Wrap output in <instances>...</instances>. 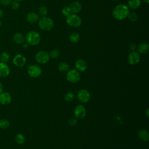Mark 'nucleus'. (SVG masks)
Masks as SVG:
<instances>
[{"label": "nucleus", "mask_w": 149, "mask_h": 149, "mask_svg": "<svg viewBox=\"0 0 149 149\" xmlns=\"http://www.w3.org/2000/svg\"><path fill=\"white\" fill-rule=\"evenodd\" d=\"M129 13L130 10L127 6L125 4H119L113 9L112 16L116 20H122L127 17Z\"/></svg>", "instance_id": "1"}, {"label": "nucleus", "mask_w": 149, "mask_h": 149, "mask_svg": "<svg viewBox=\"0 0 149 149\" xmlns=\"http://www.w3.org/2000/svg\"><path fill=\"white\" fill-rule=\"evenodd\" d=\"M41 37L40 34L35 31H30L28 32L26 36V41L27 43L30 45H36L40 42Z\"/></svg>", "instance_id": "2"}, {"label": "nucleus", "mask_w": 149, "mask_h": 149, "mask_svg": "<svg viewBox=\"0 0 149 149\" xmlns=\"http://www.w3.org/2000/svg\"><path fill=\"white\" fill-rule=\"evenodd\" d=\"M38 26L42 30L48 31L53 28L54 22L48 17L43 16L38 20Z\"/></svg>", "instance_id": "3"}, {"label": "nucleus", "mask_w": 149, "mask_h": 149, "mask_svg": "<svg viewBox=\"0 0 149 149\" xmlns=\"http://www.w3.org/2000/svg\"><path fill=\"white\" fill-rule=\"evenodd\" d=\"M81 79L80 73L76 69H69L66 73V79L71 83H78Z\"/></svg>", "instance_id": "4"}, {"label": "nucleus", "mask_w": 149, "mask_h": 149, "mask_svg": "<svg viewBox=\"0 0 149 149\" xmlns=\"http://www.w3.org/2000/svg\"><path fill=\"white\" fill-rule=\"evenodd\" d=\"M66 22L69 26L73 27H79L81 24V18L74 13H71L70 15L67 16Z\"/></svg>", "instance_id": "5"}, {"label": "nucleus", "mask_w": 149, "mask_h": 149, "mask_svg": "<svg viewBox=\"0 0 149 149\" xmlns=\"http://www.w3.org/2000/svg\"><path fill=\"white\" fill-rule=\"evenodd\" d=\"M27 72L31 77L37 78L41 74L42 70L41 67L37 65H31L27 68Z\"/></svg>", "instance_id": "6"}, {"label": "nucleus", "mask_w": 149, "mask_h": 149, "mask_svg": "<svg viewBox=\"0 0 149 149\" xmlns=\"http://www.w3.org/2000/svg\"><path fill=\"white\" fill-rule=\"evenodd\" d=\"M91 95L90 92L84 88L81 89L77 91V98L79 101L82 103H87L90 100Z\"/></svg>", "instance_id": "7"}, {"label": "nucleus", "mask_w": 149, "mask_h": 149, "mask_svg": "<svg viewBox=\"0 0 149 149\" xmlns=\"http://www.w3.org/2000/svg\"><path fill=\"white\" fill-rule=\"evenodd\" d=\"M49 55L48 53L44 51H41L38 52L35 56L36 61L41 64H45L49 60Z\"/></svg>", "instance_id": "8"}, {"label": "nucleus", "mask_w": 149, "mask_h": 149, "mask_svg": "<svg viewBox=\"0 0 149 149\" xmlns=\"http://www.w3.org/2000/svg\"><path fill=\"white\" fill-rule=\"evenodd\" d=\"M73 113L76 119H82L86 115V109L83 105H77L74 108Z\"/></svg>", "instance_id": "9"}, {"label": "nucleus", "mask_w": 149, "mask_h": 149, "mask_svg": "<svg viewBox=\"0 0 149 149\" xmlns=\"http://www.w3.org/2000/svg\"><path fill=\"white\" fill-rule=\"evenodd\" d=\"M140 61V56L139 54L135 51H132L127 56L128 63L131 65L137 64Z\"/></svg>", "instance_id": "10"}, {"label": "nucleus", "mask_w": 149, "mask_h": 149, "mask_svg": "<svg viewBox=\"0 0 149 149\" xmlns=\"http://www.w3.org/2000/svg\"><path fill=\"white\" fill-rule=\"evenodd\" d=\"M74 66L77 70L79 72H84L88 68L86 61L83 59H78L74 63Z\"/></svg>", "instance_id": "11"}, {"label": "nucleus", "mask_w": 149, "mask_h": 149, "mask_svg": "<svg viewBox=\"0 0 149 149\" xmlns=\"http://www.w3.org/2000/svg\"><path fill=\"white\" fill-rule=\"evenodd\" d=\"M26 62V58L21 54H17L13 58V64L18 67L23 66L25 65Z\"/></svg>", "instance_id": "12"}, {"label": "nucleus", "mask_w": 149, "mask_h": 149, "mask_svg": "<svg viewBox=\"0 0 149 149\" xmlns=\"http://www.w3.org/2000/svg\"><path fill=\"white\" fill-rule=\"evenodd\" d=\"M12 101V97L9 93L2 92L0 94V103L2 105H8Z\"/></svg>", "instance_id": "13"}, {"label": "nucleus", "mask_w": 149, "mask_h": 149, "mask_svg": "<svg viewBox=\"0 0 149 149\" xmlns=\"http://www.w3.org/2000/svg\"><path fill=\"white\" fill-rule=\"evenodd\" d=\"M10 73L9 66L4 62H0V77H6Z\"/></svg>", "instance_id": "14"}, {"label": "nucleus", "mask_w": 149, "mask_h": 149, "mask_svg": "<svg viewBox=\"0 0 149 149\" xmlns=\"http://www.w3.org/2000/svg\"><path fill=\"white\" fill-rule=\"evenodd\" d=\"M69 8L70 10L71 13H76L79 12L82 9V5L78 1H74L72 2L69 5Z\"/></svg>", "instance_id": "15"}, {"label": "nucleus", "mask_w": 149, "mask_h": 149, "mask_svg": "<svg viewBox=\"0 0 149 149\" xmlns=\"http://www.w3.org/2000/svg\"><path fill=\"white\" fill-rule=\"evenodd\" d=\"M26 20L29 23H34L38 20V15L36 12H30L26 16Z\"/></svg>", "instance_id": "16"}, {"label": "nucleus", "mask_w": 149, "mask_h": 149, "mask_svg": "<svg viewBox=\"0 0 149 149\" xmlns=\"http://www.w3.org/2000/svg\"><path fill=\"white\" fill-rule=\"evenodd\" d=\"M141 3V0H129L127 2V7L129 9H136L140 7Z\"/></svg>", "instance_id": "17"}, {"label": "nucleus", "mask_w": 149, "mask_h": 149, "mask_svg": "<svg viewBox=\"0 0 149 149\" xmlns=\"http://www.w3.org/2000/svg\"><path fill=\"white\" fill-rule=\"evenodd\" d=\"M139 138L143 141L146 142L149 139V134L147 130L141 129L138 132Z\"/></svg>", "instance_id": "18"}, {"label": "nucleus", "mask_w": 149, "mask_h": 149, "mask_svg": "<svg viewBox=\"0 0 149 149\" xmlns=\"http://www.w3.org/2000/svg\"><path fill=\"white\" fill-rule=\"evenodd\" d=\"M137 50L139 52L143 54H146L148 52L149 45L146 42L141 43L137 47Z\"/></svg>", "instance_id": "19"}, {"label": "nucleus", "mask_w": 149, "mask_h": 149, "mask_svg": "<svg viewBox=\"0 0 149 149\" xmlns=\"http://www.w3.org/2000/svg\"><path fill=\"white\" fill-rule=\"evenodd\" d=\"M13 41L16 44H20L23 43L24 41L25 38H24L23 34H22L21 33H16L13 35Z\"/></svg>", "instance_id": "20"}, {"label": "nucleus", "mask_w": 149, "mask_h": 149, "mask_svg": "<svg viewBox=\"0 0 149 149\" xmlns=\"http://www.w3.org/2000/svg\"><path fill=\"white\" fill-rule=\"evenodd\" d=\"M58 69L62 72H68L69 70V65L65 62H61L58 65Z\"/></svg>", "instance_id": "21"}, {"label": "nucleus", "mask_w": 149, "mask_h": 149, "mask_svg": "<svg viewBox=\"0 0 149 149\" xmlns=\"http://www.w3.org/2000/svg\"><path fill=\"white\" fill-rule=\"evenodd\" d=\"M80 39L79 34L76 32H73L69 35V40L72 43H76Z\"/></svg>", "instance_id": "22"}, {"label": "nucleus", "mask_w": 149, "mask_h": 149, "mask_svg": "<svg viewBox=\"0 0 149 149\" xmlns=\"http://www.w3.org/2000/svg\"><path fill=\"white\" fill-rule=\"evenodd\" d=\"M9 59H10V55L8 52L5 51H3L0 54V61L2 62L6 63L9 61Z\"/></svg>", "instance_id": "23"}, {"label": "nucleus", "mask_w": 149, "mask_h": 149, "mask_svg": "<svg viewBox=\"0 0 149 149\" xmlns=\"http://www.w3.org/2000/svg\"><path fill=\"white\" fill-rule=\"evenodd\" d=\"M15 141L18 144H23L25 141V137L21 133H17L15 136Z\"/></svg>", "instance_id": "24"}, {"label": "nucleus", "mask_w": 149, "mask_h": 149, "mask_svg": "<svg viewBox=\"0 0 149 149\" xmlns=\"http://www.w3.org/2000/svg\"><path fill=\"white\" fill-rule=\"evenodd\" d=\"M74 98H75L74 94L71 91L68 92L64 95V99L66 102H72L74 100Z\"/></svg>", "instance_id": "25"}, {"label": "nucleus", "mask_w": 149, "mask_h": 149, "mask_svg": "<svg viewBox=\"0 0 149 149\" xmlns=\"http://www.w3.org/2000/svg\"><path fill=\"white\" fill-rule=\"evenodd\" d=\"M9 122L6 119H2L0 120V127L3 129H7L9 126Z\"/></svg>", "instance_id": "26"}, {"label": "nucleus", "mask_w": 149, "mask_h": 149, "mask_svg": "<svg viewBox=\"0 0 149 149\" xmlns=\"http://www.w3.org/2000/svg\"><path fill=\"white\" fill-rule=\"evenodd\" d=\"M60 55V52L59 51L58 49H52V51H51L49 55V57L52 58V59H56L59 57Z\"/></svg>", "instance_id": "27"}, {"label": "nucleus", "mask_w": 149, "mask_h": 149, "mask_svg": "<svg viewBox=\"0 0 149 149\" xmlns=\"http://www.w3.org/2000/svg\"><path fill=\"white\" fill-rule=\"evenodd\" d=\"M38 13L42 16H45L48 13V9L45 6H41L38 9Z\"/></svg>", "instance_id": "28"}, {"label": "nucleus", "mask_w": 149, "mask_h": 149, "mask_svg": "<svg viewBox=\"0 0 149 149\" xmlns=\"http://www.w3.org/2000/svg\"><path fill=\"white\" fill-rule=\"evenodd\" d=\"M129 20H130L131 22H136L138 19V15L135 12H132V13H129L127 17Z\"/></svg>", "instance_id": "29"}, {"label": "nucleus", "mask_w": 149, "mask_h": 149, "mask_svg": "<svg viewBox=\"0 0 149 149\" xmlns=\"http://www.w3.org/2000/svg\"><path fill=\"white\" fill-rule=\"evenodd\" d=\"M62 13L63 14V16H68L69 15H70L72 13L70 12V10L69 8V6H65V7H63L62 9Z\"/></svg>", "instance_id": "30"}, {"label": "nucleus", "mask_w": 149, "mask_h": 149, "mask_svg": "<svg viewBox=\"0 0 149 149\" xmlns=\"http://www.w3.org/2000/svg\"><path fill=\"white\" fill-rule=\"evenodd\" d=\"M77 119L75 117H72L68 119V124L71 126H75L77 123Z\"/></svg>", "instance_id": "31"}, {"label": "nucleus", "mask_w": 149, "mask_h": 149, "mask_svg": "<svg viewBox=\"0 0 149 149\" xmlns=\"http://www.w3.org/2000/svg\"><path fill=\"white\" fill-rule=\"evenodd\" d=\"M10 6H11V8L12 9L16 10L19 8L20 5H19V2L16 1H12L11 3H10Z\"/></svg>", "instance_id": "32"}, {"label": "nucleus", "mask_w": 149, "mask_h": 149, "mask_svg": "<svg viewBox=\"0 0 149 149\" xmlns=\"http://www.w3.org/2000/svg\"><path fill=\"white\" fill-rule=\"evenodd\" d=\"M12 2V0H0V3L3 5V6H9L10 5Z\"/></svg>", "instance_id": "33"}, {"label": "nucleus", "mask_w": 149, "mask_h": 149, "mask_svg": "<svg viewBox=\"0 0 149 149\" xmlns=\"http://www.w3.org/2000/svg\"><path fill=\"white\" fill-rule=\"evenodd\" d=\"M136 47H137V45H136V44L134 42H132L129 45V49L130 50H132V51H134V50L136 49Z\"/></svg>", "instance_id": "34"}, {"label": "nucleus", "mask_w": 149, "mask_h": 149, "mask_svg": "<svg viewBox=\"0 0 149 149\" xmlns=\"http://www.w3.org/2000/svg\"><path fill=\"white\" fill-rule=\"evenodd\" d=\"M2 90H3V85L2 83L0 81V94L2 92Z\"/></svg>", "instance_id": "35"}, {"label": "nucleus", "mask_w": 149, "mask_h": 149, "mask_svg": "<svg viewBox=\"0 0 149 149\" xmlns=\"http://www.w3.org/2000/svg\"><path fill=\"white\" fill-rule=\"evenodd\" d=\"M3 16V12L1 9H0V18H1Z\"/></svg>", "instance_id": "36"}, {"label": "nucleus", "mask_w": 149, "mask_h": 149, "mask_svg": "<svg viewBox=\"0 0 149 149\" xmlns=\"http://www.w3.org/2000/svg\"><path fill=\"white\" fill-rule=\"evenodd\" d=\"M146 116H147V118H148V114H149V112H148V108H147V109H146Z\"/></svg>", "instance_id": "37"}, {"label": "nucleus", "mask_w": 149, "mask_h": 149, "mask_svg": "<svg viewBox=\"0 0 149 149\" xmlns=\"http://www.w3.org/2000/svg\"><path fill=\"white\" fill-rule=\"evenodd\" d=\"M143 2H144L146 3H148L149 2V0H142Z\"/></svg>", "instance_id": "38"}, {"label": "nucleus", "mask_w": 149, "mask_h": 149, "mask_svg": "<svg viewBox=\"0 0 149 149\" xmlns=\"http://www.w3.org/2000/svg\"><path fill=\"white\" fill-rule=\"evenodd\" d=\"M23 47H24V48H27V44H24V45H23Z\"/></svg>", "instance_id": "39"}, {"label": "nucleus", "mask_w": 149, "mask_h": 149, "mask_svg": "<svg viewBox=\"0 0 149 149\" xmlns=\"http://www.w3.org/2000/svg\"><path fill=\"white\" fill-rule=\"evenodd\" d=\"M14 1H16L19 2V1H23V0H14Z\"/></svg>", "instance_id": "40"}, {"label": "nucleus", "mask_w": 149, "mask_h": 149, "mask_svg": "<svg viewBox=\"0 0 149 149\" xmlns=\"http://www.w3.org/2000/svg\"><path fill=\"white\" fill-rule=\"evenodd\" d=\"M1 21L0 20V27H1Z\"/></svg>", "instance_id": "41"}, {"label": "nucleus", "mask_w": 149, "mask_h": 149, "mask_svg": "<svg viewBox=\"0 0 149 149\" xmlns=\"http://www.w3.org/2000/svg\"><path fill=\"white\" fill-rule=\"evenodd\" d=\"M112 1H118V0H112Z\"/></svg>", "instance_id": "42"}]
</instances>
